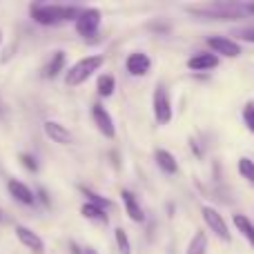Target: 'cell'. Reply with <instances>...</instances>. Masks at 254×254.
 I'll return each instance as SVG.
<instances>
[{
	"label": "cell",
	"instance_id": "6da1fadb",
	"mask_svg": "<svg viewBox=\"0 0 254 254\" xmlns=\"http://www.w3.org/2000/svg\"><path fill=\"white\" fill-rule=\"evenodd\" d=\"M80 11H83V9L74 7V4L67 7V4H43V2H38V4H31L29 7L31 18L43 27L58 25V22H63V20H76V18L80 16Z\"/></svg>",
	"mask_w": 254,
	"mask_h": 254
},
{
	"label": "cell",
	"instance_id": "7a4b0ae2",
	"mask_svg": "<svg viewBox=\"0 0 254 254\" xmlns=\"http://www.w3.org/2000/svg\"><path fill=\"white\" fill-rule=\"evenodd\" d=\"M103 65H105V56H101V54H92V56L80 58V61H76L74 65L65 71V85L67 87H78L89 76L96 74Z\"/></svg>",
	"mask_w": 254,
	"mask_h": 254
},
{
	"label": "cell",
	"instance_id": "3957f363",
	"mask_svg": "<svg viewBox=\"0 0 254 254\" xmlns=\"http://www.w3.org/2000/svg\"><path fill=\"white\" fill-rule=\"evenodd\" d=\"M188 11L196 16H205L212 20H239L243 16V4L239 2H205V4H192Z\"/></svg>",
	"mask_w": 254,
	"mask_h": 254
},
{
	"label": "cell",
	"instance_id": "277c9868",
	"mask_svg": "<svg viewBox=\"0 0 254 254\" xmlns=\"http://www.w3.org/2000/svg\"><path fill=\"white\" fill-rule=\"evenodd\" d=\"M101 9L96 7H87L80 11V16L76 18V31H78V36H83L85 40H92L94 36H98V27H101Z\"/></svg>",
	"mask_w": 254,
	"mask_h": 254
},
{
	"label": "cell",
	"instance_id": "5b68a950",
	"mask_svg": "<svg viewBox=\"0 0 254 254\" xmlns=\"http://www.w3.org/2000/svg\"><path fill=\"white\" fill-rule=\"evenodd\" d=\"M152 107H154V119H156L158 125H167L172 121V101H170V94H167L165 85H156Z\"/></svg>",
	"mask_w": 254,
	"mask_h": 254
},
{
	"label": "cell",
	"instance_id": "8992f818",
	"mask_svg": "<svg viewBox=\"0 0 254 254\" xmlns=\"http://www.w3.org/2000/svg\"><path fill=\"white\" fill-rule=\"evenodd\" d=\"M201 214H203V221L207 223V228H210L212 232H214L216 237L221 239V241H225V243L232 241V234H230V230H228V223H225L223 216H221L219 212L214 210V207L205 205V207L201 210Z\"/></svg>",
	"mask_w": 254,
	"mask_h": 254
},
{
	"label": "cell",
	"instance_id": "52a82bcc",
	"mask_svg": "<svg viewBox=\"0 0 254 254\" xmlns=\"http://www.w3.org/2000/svg\"><path fill=\"white\" fill-rule=\"evenodd\" d=\"M92 121L94 125H96V129L101 131L105 138H114L116 136V125H114V119H112V114L105 110L103 105H92Z\"/></svg>",
	"mask_w": 254,
	"mask_h": 254
},
{
	"label": "cell",
	"instance_id": "ba28073f",
	"mask_svg": "<svg viewBox=\"0 0 254 254\" xmlns=\"http://www.w3.org/2000/svg\"><path fill=\"white\" fill-rule=\"evenodd\" d=\"M13 232H16L18 241H20L31 254H45V241L31 228H27V225H16Z\"/></svg>",
	"mask_w": 254,
	"mask_h": 254
},
{
	"label": "cell",
	"instance_id": "9c48e42d",
	"mask_svg": "<svg viewBox=\"0 0 254 254\" xmlns=\"http://www.w3.org/2000/svg\"><path fill=\"white\" fill-rule=\"evenodd\" d=\"M207 47L212 49V54H221V56H228V58L241 56V45L230 38H223V36H212V38H207Z\"/></svg>",
	"mask_w": 254,
	"mask_h": 254
},
{
	"label": "cell",
	"instance_id": "30bf717a",
	"mask_svg": "<svg viewBox=\"0 0 254 254\" xmlns=\"http://www.w3.org/2000/svg\"><path fill=\"white\" fill-rule=\"evenodd\" d=\"M43 129H45V134H47V138H52V143L69 145L71 140H74L71 138V131L67 129L63 123H58V121H45Z\"/></svg>",
	"mask_w": 254,
	"mask_h": 254
},
{
	"label": "cell",
	"instance_id": "8fae6325",
	"mask_svg": "<svg viewBox=\"0 0 254 254\" xmlns=\"http://www.w3.org/2000/svg\"><path fill=\"white\" fill-rule=\"evenodd\" d=\"M149 67H152V61H149V56L143 52H131L125 61V69L129 71L131 76H145L149 71Z\"/></svg>",
	"mask_w": 254,
	"mask_h": 254
},
{
	"label": "cell",
	"instance_id": "7c38bea8",
	"mask_svg": "<svg viewBox=\"0 0 254 254\" xmlns=\"http://www.w3.org/2000/svg\"><path fill=\"white\" fill-rule=\"evenodd\" d=\"M7 190L11 194V198H16L18 203L22 205H34L36 203V194L29 190V185H25L22 181H16V179H9L7 181Z\"/></svg>",
	"mask_w": 254,
	"mask_h": 254
},
{
	"label": "cell",
	"instance_id": "4fadbf2b",
	"mask_svg": "<svg viewBox=\"0 0 254 254\" xmlns=\"http://www.w3.org/2000/svg\"><path fill=\"white\" fill-rule=\"evenodd\" d=\"M216 65H219V56L212 52L194 54V56L188 61V67L192 71H207V69H214Z\"/></svg>",
	"mask_w": 254,
	"mask_h": 254
},
{
	"label": "cell",
	"instance_id": "5bb4252c",
	"mask_svg": "<svg viewBox=\"0 0 254 254\" xmlns=\"http://www.w3.org/2000/svg\"><path fill=\"white\" fill-rule=\"evenodd\" d=\"M121 198H123V203H125V212H127V216H129L134 223H143L145 221V214H143V207L138 205V201H136V196L129 192V190H123L121 192Z\"/></svg>",
	"mask_w": 254,
	"mask_h": 254
},
{
	"label": "cell",
	"instance_id": "9a60e30c",
	"mask_svg": "<svg viewBox=\"0 0 254 254\" xmlns=\"http://www.w3.org/2000/svg\"><path fill=\"white\" fill-rule=\"evenodd\" d=\"M154 161H156V165L161 167L165 174H176V172H179V163H176L174 154L167 152V149H156V152H154Z\"/></svg>",
	"mask_w": 254,
	"mask_h": 254
},
{
	"label": "cell",
	"instance_id": "2e32d148",
	"mask_svg": "<svg viewBox=\"0 0 254 254\" xmlns=\"http://www.w3.org/2000/svg\"><path fill=\"white\" fill-rule=\"evenodd\" d=\"M80 214H83V219L87 221H94V223L98 225H107L110 223V216L105 214V210L98 205H94V203H85L83 207H80Z\"/></svg>",
	"mask_w": 254,
	"mask_h": 254
},
{
	"label": "cell",
	"instance_id": "e0dca14e",
	"mask_svg": "<svg viewBox=\"0 0 254 254\" xmlns=\"http://www.w3.org/2000/svg\"><path fill=\"white\" fill-rule=\"evenodd\" d=\"M65 65H67L65 52H54L52 61H49L47 67H45V76H47V78H56L61 71H65Z\"/></svg>",
	"mask_w": 254,
	"mask_h": 254
},
{
	"label": "cell",
	"instance_id": "ac0fdd59",
	"mask_svg": "<svg viewBox=\"0 0 254 254\" xmlns=\"http://www.w3.org/2000/svg\"><path fill=\"white\" fill-rule=\"evenodd\" d=\"M232 221H234V225H237L239 232H241L243 237L248 239V243L254 248V223H252V221L248 219L246 214H234Z\"/></svg>",
	"mask_w": 254,
	"mask_h": 254
},
{
	"label": "cell",
	"instance_id": "d6986e66",
	"mask_svg": "<svg viewBox=\"0 0 254 254\" xmlns=\"http://www.w3.org/2000/svg\"><path fill=\"white\" fill-rule=\"evenodd\" d=\"M114 89H116L114 76H112V74H101V76H98V80H96V92H98V96L110 98L112 94H114Z\"/></svg>",
	"mask_w": 254,
	"mask_h": 254
},
{
	"label": "cell",
	"instance_id": "ffe728a7",
	"mask_svg": "<svg viewBox=\"0 0 254 254\" xmlns=\"http://www.w3.org/2000/svg\"><path fill=\"white\" fill-rule=\"evenodd\" d=\"M207 252V234L205 232H196L192 237L185 254H205Z\"/></svg>",
	"mask_w": 254,
	"mask_h": 254
},
{
	"label": "cell",
	"instance_id": "44dd1931",
	"mask_svg": "<svg viewBox=\"0 0 254 254\" xmlns=\"http://www.w3.org/2000/svg\"><path fill=\"white\" fill-rule=\"evenodd\" d=\"M239 174H241L243 179H248L254 185V161H252V158H248V156L239 158Z\"/></svg>",
	"mask_w": 254,
	"mask_h": 254
},
{
	"label": "cell",
	"instance_id": "7402d4cb",
	"mask_svg": "<svg viewBox=\"0 0 254 254\" xmlns=\"http://www.w3.org/2000/svg\"><path fill=\"white\" fill-rule=\"evenodd\" d=\"M114 239H116V246H119L121 254H131V243H129V239H127V232L123 228L114 230Z\"/></svg>",
	"mask_w": 254,
	"mask_h": 254
},
{
	"label": "cell",
	"instance_id": "603a6c76",
	"mask_svg": "<svg viewBox=\"0 0 254 254\" xmlns=\"http://www.w3.org/2000/svg\"><path fill=\"white\" fill-rule=\"evenodd\" d=\"M80 192L85 194V196L89 198V203H94V205H98V207H103V210H107V207H112V203L107 201V198H103V196H98L96 192H92L89 188H85V185H80Z\"/></svg>",
	"mask_w": 254,
	"mask_h": 254
},
{
	"label": "cell",
	"instance_id": "cb8c5ba5",
	"mask_svg": "<svg viewBox=\"0 0 254 254\" xmlns=\"http://www.w3.org/2000/svg\"><path fill=\"white\" fill-rule=\"evenodd\" d=\"M20 163L25 170L38 172V161H36V156H31V154H20Z\"/></svg>",
	"mask_w": 254,
	"mask_h": 254
},
{
	"label": "cell",
	"instance_id": "d4e9b609",
	"mask_svg": "<svg viewBox=\"0 0 254 254\" xmlns=\"http://www.w3.org/2000/svg\"><path fill=\"white\" fill-rule=\"evenodd\" d=\"M243 121H246L248 129L254 134V105L250 103V105H246V110H243Z\"/></svg>",
	"mask_w": 254,
	"mask_h": 254
},
{
	"label": "cell",
	"instance_id": "484cf974",
	"mask_svg": "<svg viewBox=\"0 0 254 254\" xmlns=\"http://www.w3.org/2000/svg\"><path fill=\"white\" fill-rule=\"evenodd\" d=\"M243 11H248V13H252V16H254V2H246V4H243Z\"/></svg>",
	"mask_w": 254,
	"mask_h": 254
},
{
	"label": "cell",
	"instance_id": "4316f807",
	"mask_svg": "<svg viewBox=\"0 0 254 254\" xmlns=\"http://www.w3.org/2000/svg\"><path fill=\"white\" fill-rule=\"evenodd\" d=\"M85 254H98V252L94 250V248H85Z\"/></svg>",
	"mask_w": 254,
	"mask_h": 254
},
{
	"label": "cell",
	"instance_id": "83f0119b",
	"mask_svg": "<svg viewBox=\"0 0 254 254\" xmlns=\"http://www.w3.org/2000/svg\"><path fill=\"white\" fill-rule=\"evenodd\" d=\"M250 40H254V29H252V36H250Z\"/></svg>",
	"mask_w": 254,
	"mask_h": 254
},
{
	"label": "cell",
	"instance_id": "f1b7e54d",
	"mask_svg": "<svg viewBox=\"0 0 254 254\" xmlns=\"http://www.w3.org/2000/svg\"><path fill=\"white\" fill-rule=\"evenodd\" d=\"M0 40H2V31H0Z\"/></svg>",
	"mask_w": 254,
	"mask_h": 254
},
{
	"label": "cell",
	"instance_id": "f546056e",
	"mask_svg": "<svg viewBox=\"0 0 254 254\" xmlns=\"http://www.w3.org/2000/svg\"><path fill=\"white\" fill-rule=\"evenodd\" d=\"M0 219H2V216H0Z\"/></svg>",
	"mask_w": 254,
	"mask_h": 254
},
{
	"label": "cell",
	"instance_id": "4dcf8cb0",
	"mask_svg": "<svg viewBox=\"0 0 254 254\" xmlns=\"http://www.w3.org/2000/svg\"><path fill=\"white\" fill-rule=\"evenodd\" d=\"M252 105H254V103H252Z\"/></svg>",
	"mask_w": 254,
	"mask_h": 254
}]
</instances>
